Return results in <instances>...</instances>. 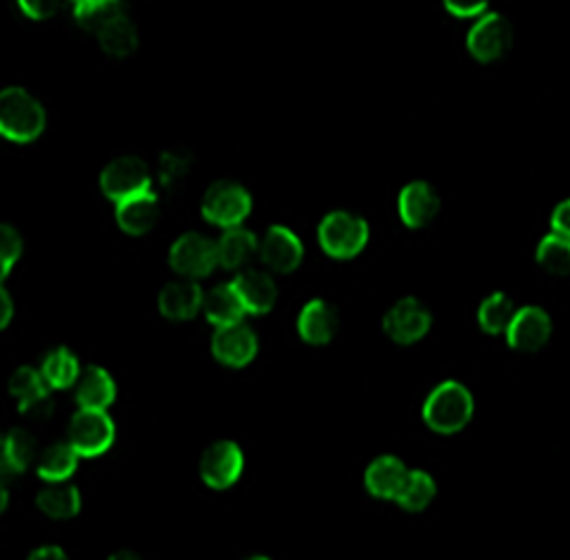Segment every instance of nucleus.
I'll return each mask as SVG.
<instances>
[{
  "instance_id": "39",
  "label": "nucleus",
  "mask_w": 570,
  "mask_h": 560,
  "mask_svg": "<svg viewBox=\"0 0 570 560\" xmlns=\"http://www.w3.org/2000/svg\"><path fill=\"white\" fill-rule=\"evenodd\" d=\"M10 503H12V492H10V482H6V480H0V518H3V515L8 513V509H10Z\"/></svg>"
},
{
  "instance_id": "22",
  "label": "nucleus",
  "mask_w": 570,
  "mask_h": 560,
  "mask_svg": "<svg viewBox=\"0 0 570 560\" xmlns=\"http://www.w3.org/2000/svg\"><path fill=\"white\" fill-rule=\"evenodd\" d=\"M440 497V480L433 471H428V468H412L409 465V471L404 475V482L400 487L397 497L392 499L390 505H395L400 513L406 515H419L433 509V503Z\"/></svg>"
},
{
  "instance_id": "33",
  "label": "nucleus",
  "mask_w": 570,
  "mask_h": 560,
  "mask_svg": "<svg viewBox=\"0 0 570 560\" xmlns=\"http://www.w3.org/2000/svg\"><path fill=\"white\" fill-rule=\"evenodd\" d=\"M190 150L184 146H176L169 153H165L163 161H159V176H163L165 184H178L184 176L190 174Z\"/></svg>"
},
{
  "instance_id": "31",
  "label": "nucleus",
  "mask_w": 570,
  "mask_h": 560,
  "mask_svg": "<svg viewBox=\"0 0 570 560\" xmlns=\"http://www.w3.org/2000/svg\"><path fill=\"white\" fill-rule=\"evenodd\" d=\"M534 266L544 278H566L570 268V240L547 233L534 247Z\"/></svg>"
},
{
  "instance_id": "4",
  "label": "nucleus",
  "mask_w": 570,
  "mask_h": 560,
  "mask_svg": "<svg viewBox=\"0 0 570 560\" xmlns=\"http://www.w3.org/2000/svg\"><path fill=\"white\" fill-rule=\"evenodd\" d=\"M198 209L203 222L217 230L245 226L255 212V195L236 178H219L203 190Z\"/></svg>"
},
{
  "instance_id": "13",
  "label": "nucleus",
  "mask_w": 570,
  "mask_h": 560,
  "mask_svg": "<svg viewBox=\"0 0 570 560\" xmlns=\"http://www.w3.org/2000/svg\"><path fill=\"white\" fill-rule=\"evenodd\" d=\"M511 43L513 29L507 22V17L490 10L473 20L466 36H463V48H466L469 58L485 67L504 60L507 52L511 50Z\"/></svg>"
},
{
  "instance_id": "14",
  "label": "nucleus",
  "mask_w": 570,
  "mask_h": 560,
  "mask_svg": "<svg viewBox=\"0 0 570 560\" xmlns=\"http://www.w3.org/2000/svg\"><path fill=\"white\" fill-rule=\"evenodd\" d=\"M98 188L107 203L117 205L127 200V197L153 190L155 176L142 159L134 155H121L102 167L98 176Z\"/></svg>"
},
{
  "instance_id": "34",
  "label": "nucleus",
  "mask_w": 570,
  "mask_h": 560,
  "mask_svg": "<svg viewBox=\"0 0 570 560\" xmlns=\"http://www.w3.org/2000/svg\"><path fill=\"white\" fill-rule=\"evenodd\" d=\"M14 3L29 22H48L67 6L65 0H14Z\"/></svg>"
},
{
  "instance_id": "20",
  "label": "nucleus",
  "mask_w": 570,
  "mask_h": 560,
  "mask_svg": "<svg viewBox=\"0 0 570 560\" xmlns=\"http://www.w3.org/2000/svg\"><path fill=\"white\" fill-rule=\"evenodd\" d=\"M159 216H163V197L153 188L148 193H140L127 197L115 205V224L117 228L129 238H142L157 226Z\"/></svg>"
},
{
  "instance_id": "10",
  "label": "nucleus",
  "mask_w": 570,
  "mask_h": 560,
  "mask_svg": "<svg viewBox=\"0 0 570 560\" xmlns=\"http://www.w3.org/2000/svg\"><path fill=\"white\" fill-rule=\"evenodd\" d=\"M557 323L542 304H523L515 306V312L504 331L507 347L519 356H532L544 352L554 340Z\"/></svg>"
},
{
  "instance_id": "18",
  "label": "nucleus",
  "mask_w": 570,
  "mask_h": 560,
  "mask_svg": "<svg viewBox=\"0 0 570 560\" xmlns=\"http://www.w3.org/2000/svg\"><path fill=\"white\" fill-rule=\"evenodd\" d=\"M214 240V257H217V271L236 276L257 262L259 233L249 226H234L219 230Z\"/></svg>"
},
{
  "instance_id": "1",
  "label": "nucleus",
  "mask_w": 570,
  "mask_h": 560,
  "mask_svg": "<svg viewBox=\"0 0 570 560\" xmlns=\"http://www.w3.org/2000/svg\"><path fill=\"white\" fill-rule=\"evenodd\" d=\"M475 394L459 377H444L425 392L421 402V423L428 435L452 440L475 419Z\"/></svg>"
},
{
  "instance_id": "41",
  "label": "nucleus",
  "mask_w": 570,
  "mask_h": 560,
  "mask_svg": "<svg viewBox=\"0 0 570 560\" xmlns=\"http://www.w3.org/2000/svg\"><path fill=\"white\" fill-rule=\"evenodd\" d=\"M238 560H276L272 553H264V551H253V553H245Z\"/></svg>"
},
{
  "instance_id": "12",
  "label": "nucleus",
  "mask_w": 570,
  "mask_h": 560,
  "mask_svg": "<svg viewBox=\"0 0 570 560\" xmlns=\"http://www.w3.org/2000/svg\"><path fill=\"white\" fill-rule=\"evenodd\" d=\"M207 350L217 366L226 371H247L249 366H255L262 352L259 331L247 321L226 325V328H214Z\"/></svg>"
},
{
  "instance_id": "42",
  "label": "nucleus",
  "mask_w": 570,
  "mask_h": 560,
  "mask_svg": "<svg viewBox=\"0 0 570 560\" xmlns=\"http://www.w3.org/2000/svg\"><path fill=\"white\" fill-rule=\"evenodd\" d=\"M12 271H14V266H10V264L0 259V283H6L12 276Z\"/></svg>"
},
{
  "instance_id": "38",
  "label": "nucleus",
  "mask_w": 570,
  "mask_h": 560,
  "mask_svg": "<svg viewBox=\"0 0 570 560\" xmlns=\"http://www.w3.org/2000/svg\"><path fill=\"white\" fill-rule=\"evenodd\" d=\"M14 312H17L14 295L6 283H0V333H6L10 328L14 321Z\"/></svg>"
},
{
  "instance_id": "9",
  "label": "nucleus",
  "mask_w": 570,
  "mask_h": 560,
  "mask_svg": "<svg viewBox=\"0 0 570 560\" xmlns=\"http://www.w3.org/2000/svg\"><path fill=\"white\" fill-rule=\"evenodd\" d=\"M293 335L302 347L326 350L341 333V310L326 295H312L293 314Z\"/></svg>"
},
{
  "instance_id": "29",
  "label": "nucleus",
  "mask_w": 570,
  "mask_h": 560,
  "mask_svg": "<svg viewBox=\"0 0 570 560\" xmlns=\"http://www.w3.org/2000/svg\"><path fill=\"white\" fill-rule=\"evenodd\" d=\"M0 446H3V459H6L10 480L27 475L33 468L36 454H39V449H41L31 432H27L22 428H12V430L0 432Z\"/></svg>"
},
{
  "instance_id": "25",
  "label": "nucleus",
  "mask_w": 570,
  "mask_h": 560,
  "mask_svg": "<svg viewBox=\"0 0 570 560\" xmlns=\"http://www.w3.org/2000/svg\"><path fill=\"white\" fill-rule=\"evenodd\" d=\"M8 394L17 413L36 415L41 413L50 402V390L46 387L39 369L24 364L17 369L8 381Z\"/></svg>"
},
{
  "instance_id": "8",
  "label": "nucleus",
  "mask_w": 570,
  "mask_h": 560,
  "mask_svg": "<svg viewBox=\"0 0 570 560\" xmlns=\"http://www.w3.org/2000/svg\"><path fill=\"white\" fill-rule=\"evenodd\" d=\"M307 259L305 240L288 224H272L259 233L257 266L274 278H288L302 268Z\"/></svg>"
},
{
  "instance_id": "17",
  "label": "nucleus",
  "mask_w": 570,
  "mask_h": 560,
  "mask_svg": "<svg viewBox=\"0 0 570 560\" xmlns=\"http://www.w3.org/2000/svg\"><path fill=\"white\" fill-rule=\"evenodd\" d=\"M86 29L91 31L96 46L110 58H129L140 43L138 27L134 22V17L127 12V6L107 12L98 22Z\"/></svg>"
},
{
  "instance_id": "24",
  "label": "nucleus",
  "mask_w": 570,
  "mask_h": 560,
  "mask_svg": "<svg viewBox=\"0 0 570 560\" xmlns=\"http://www.w3.org/2000/svg\"><path fill=\"white\" fill-rule=\"evenodd\" d=\"M33 505L39 515L50 522H69L83 511V492L75 482L43 484L33 497Z\"/></svg>"
},
{
  "instance_id": "36",
  "label": "nucleus",
  "mask_w": 570,
  "mask_h": 560,
  "mask_svg": "<svg viewBox=\"0 0 570 560\" xmlns=\"http://www.w3.org/2000/svg\"><path fill=\"white\" fill-rule=\"evenodd\" d=\"M549 233H554L559 238H570V203L561 200L549 212Z\"/></svg>"
},
{
  "instance_id": "5",
  "label": "nucleus",
  "mask_w": 570,
  "mask_h": 560,
  "mask_svg": "<svg viewBox=\"0 0 570 560\" xmlns=\"http://www.w3.org/2000/svg\"><path fill=\"white\" fill-rule=\"evenodd\" d=\"M247 473V454L240 442L217 438L207 442L198 459V480L212 494H228L243 482Z\"/></svg>"
},
{
  "instance_id": "37",
  "label": "nucleus",
  "mask_w": 570,
  "mask_h": 560,
  "mask_svg": "<svg viewBox=\"0 0 570 560\" xmlns=\"http://www.w3.org/2000/svg\"><path fill=\"white\" fill-rule=\"evenodd\" d=\"M24 560H71L67 549L62 544H56V541H43V544L33 547Z\"/></svg>"
},
{
  "instance_id": "28",
  "label": "nucleus",
  "mask_w": 570,
  "mask_h": 560,
  "mask_svg": "<svg viewBox=\"0 0 570 560\" xmlns=\"http://www.w3.org/2000/svg\"><path fill=\"white\" fill-rule=\"evenodd\" d=\"M81 371L83 366L79 354L69 347L50 350L39 366V373L50 394H65L75 390Z\"/></svg>"
},
{
  "instance_id": "30",
  "label": "nucleus",
  "mask_w": 570,
  "mask_h": 560,
  "mask_svg": "<svg viewBox=\"0 0 570 560\" xmlns=\"http://www.w3.org/2000/svg\"><path fill=\"white\" fill-rule=\"evenodd\" d=\"M515 312V302L509 293L504 291H494L483 302L478 304L475 310V323L483 335L488 337H502L507 325Z\"/></svg>"
},
{
  "instance_id": "27",
  "label": "nucleus",
  "mask_w": 570,
  "mask_h": 560,
  "mask_svg": "<svg viewBox=\"0 0 570 560\" xmlns=\"http://www.w3.org/2000/svg\"><path fill=\"white\" fill-rule=\"evenodd\" d=\"M79 461L81 459L75 454V451H71V446L65 440H56V442H50L39 449L31 471L43 484L71 482L79 473Z\"/></svg>"
},
{
  "instance_id": "2",
  "label": "nucleus",
  "mask_w": 570,
  "mask_h": 560,
  "mask_svg": "<svg viewBox=\"0 0 570 560\" xmlns=\"http://www.w3.org/2000/svg\"><path fill=\"white\" fill-rule=\"evenodd\" d=\"M50 126L46 100L27 86L0 88V140L14 148L39 143Z\"/></svg>"
},
{
  "instance_id": "11",
  "label": "nucleus",
  "mask_w": 570,
  "mask_h": 560,
  "mask_svg": "<svg viewBox=\"0 0 570 560\" xmlns=\"http://www.w3.org/2000/svg\"><path fill=\"white\" fill-rule=\"evenodd\" d=\"M167 264L176 278L186 281H212L217 274V257H214V240L207 233L190 228L181 230L167 249Z\"/></svg>"
},
{
  "instance_id": "3",
  "label": "nucleus",
  "mask_w": 570,
  "mask_h": 560,
  "mask_svg": "<svg viewBox=\"0 0 570 560\" xmlns=\"http://www.w3.org/2000/svg\"><path fill=\"white\" fill-rule=\"evenodd\" d=\"M371 243V224L354 209H331L318 219L316 245L333 262L362 257Z\"/></svg>"
},
{
  "instance_id": "23",
  "label": "nucleus",
  "mask_w": 570,
  "mask_h": 560,
  "mask_svg": "<svg viewBox=\"0 0 570 560\" xmlns=\"http://www.w3.org/2000/svg\"><path fill=\"white\" fill-rule=\"evenodd\" d=\"M75 406L83 411H110L117 404V381L105 366H86L75 385Z\"/></svg>"
},
{
  "instance_id": "7",
  "label": "nucleus",
  "mask_w": 570,
  "mask_h": 560,
  "mask_svg": "<svg viewBox=\"0 0 570 560\" xmlns=\"http://www.w3.org/2000/svg\"><path fill=\"white\" fill-rule=\"evenodd\" d=\"M433 310L416 295H404L392 299L381 318V331L385 340L397 347H416L433 333Z\"/></svg>"
},
{
  "instance_id": "19",
  "label": "nucleus",
  "mask_w": 570,
  "mask_h": 560,
  "mask_svg": "<svg viewBox=\"0 0 570 560\" xmlns=\"http://www.w3.org/2000/svg\"><path fill=\"white\" fill-rule=\"evenodd\" d=\"M157 312L167 323H190L203 314V285L186 278L167 281L157 293Z\"/></svg>"
},
{
  "instance_id": "40",
  "label": "nucleus",
  "mask_w": 570,
  "mask_h": 560,
  "mask_svg": "<svg viewBox=\"0 0 570 560\" xmlns=\"http://www.w3.org/2000/svg\"><path fill=\"white\" fill-rule=\"evenodd\" d=\"M105 560H146V556L138 553V551H131V549H117V551H112L110 556H107Z\"/></svg>"
},
{
  "instance_id": "35",
  "label": "nucleus",
  "mask_w": 570,
  "mask_h": 560,
  "mask_svg": "<svg viewBox=\"0 0 570 560\" xmlns=\"http://www.w3.org/2000/svg\"><path fill=\"white\" fill-rule=\"evenodd\" d=\"M442 8L459 22H473L490 10V0H442Z\"/></svg>"
},
{
  "instance_id": "32",
  "label": "nucleus",
  "mask_w": 570,
  "mask_h": 560,
  "mask_svg": "<svg viewBox=\"0 0 570 560\" xmlns=\"http://www.w3.org/2000/svg\"><path fill=\"white\" fill-rule=\"evenodd\" d=\"M24 233L10 222H0V259L17 268L24 257Z\"/></svg>"
},
{
  "instance_id": "21",
  "label": "nucleus",
  "mask_w": 570,
  "mask_h": 560,
  "mask_svg": "<svg viewBox=\"0 0 570 560\" xmlns=\"http://www.w3.org/2000/svg\"><path fill=\"white\" fill-rule=\"evenodd\" d=\"M409 471V463L397 454H379L364 465L362 487L371 501L392 503L397 497L404 475Z\"/></svg>"
},
{
  "instance_id": "15",
  "label": "nucleus",
  "mask_w": 570,
  "mask_h": 560,
  "mask_svg": "<svg viewBox=\"0 0 570 560\" xmlns=\"http://www.w3.org/2000/svg\"><path fill=\"white\" fill-rule=\"evenodd\" d=\"M397 219L406 230H425L431 228L442 212L440 190L423 178L406 180L397 190Z\"/></svg>"
},
{
  "instance_id": "26",
  "label": "nucleus",
  "mask_w": 570,
  "mask_h": 560,
  "mask_svg": "<svg viewBox=\"0 0 570 560\" xmlns=\"http://www.w3.org/2000/svg\"><path fill=\"white\" fill-rule=\"evenodd\" d=\"M212 328H226L245 321V312L236 297L234 285L228 278L214 281L207 287H203V314H200Z\"/></svg>"
},
{
  "instance_id": "6",
  "label": "nucleus",
  "mask_w": 570,
  "mask_h": 560,
  "mask_svg": "<svg viewBox=\"0 0 570 560\" xmlns=\"http://www.w3.org/2000/svg\"><path fill=\"white\" fill-rule=\"evenodd\" d=\"M65 442L79 459L96 461L110 454L119 442V425L110 411L77 409L69 415Z\"/></svg>"
},
{
  "instance_id": "16",
  "label": "nucleus",
  "mask_w": 570,
  "mask_h": 560,
  "mask_svg": "<svg viewBox=\"0 0 570 560\" xmlns=\"http://www.w3.org/2000/svg\"><path fill=\"white\" fill-rule=\"evenodd\" d=\"M228 281H230V285H234L236 297L243 306L245 316L262 318V316H269L278 310V304H281L278 278L266 274L264 268L249 266V268L240 271V274L230 276Z\"/></svg>"
}]
</instances>
